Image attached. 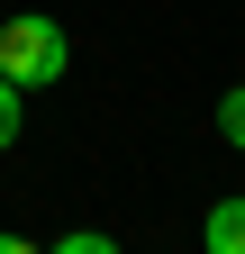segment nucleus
Here are the masks:
<instances>
[{
    "label": "nucleus",
    "instance_id": "5",
    "mask_svg": "<svg viewBox=\"0 0 245 254\" xmlns=\"http://www.w3.org/2000/svg\"><path fill=\"white\" fill-rule=\"evenodd\" d=\"M46 254H118V236H100V227H82V236H64V245H46Z\"/></svg>",
    "mask_w": 245,
    "mask_h": 254
},
{
    "label": "nucleus",
    "instance_id": "1",
    "mask_svg": "<svg viewBox=\"0 0 245 254\" xmlns=\"http://www.w3.org/2000/svg\"><path fill=\"white\" fill-rule=\"evenodd\" d=\"M64 64H73V46H64V27H55L46 9H27V18L0 27V82L46 91V82H64Z\"/></svg>",
    "mask_w": 245,
    "mask_h": 254
},
{
    "label": "nucleus",
    "instance_id": "3",
    "mask_svg": "<svg viewBox=\"0 0 245 254\" xmlns=\"http://www.w3.org/2000/svg\"><path fill=\"white\" fill-rule=\"evenodd\" d=\"M218 136H227V145L245 154V82H236V91H227V100H218Z\"/></svg>",
    "mask_w": 245,
    "mask_h": 254
},
{
    "label": "nucleus",
    "instance_id": "6",
    "mask_svg": "<svg viewBox=\"0 0 245 254\" xmlns=\"http://www.w3.org/2000/svg\"><path fill=\"white\" fill-rule=\"evenodd\" d=\"M0 254H46V245H27V236H0Z\"/></svg>",
    "mask_w": 245,
    "mask_h": 254
},
{
    "label": "nucleus",
    "instance_id": "4",
    "mask_svg": "<svg viewBox=\"0 0 245 254\" xmlns=\"http://www.w3.org/2000/svg\"><path fill=\"white\" fill-rule=\"evenodd\" d=\"M18 100H27V91H18V82H0V154L18 145Z\"/></svg>",
    "mask_w": 245,
    "mask_h": 254
},
{
    "label": "nucleus",
    "instance_id": "2",
    "mask_svg": "<svg viewBox=\"0 0 245 254\" xmlns=\"http://www.w3.org/2000/svg\"><path fill=\"white\" fill-rule=\"evenodd\" d=\"M200 245H209V254H245V190H236V200H218V209L200 218Z\"/></svg>",
    "mask_w": 245,
    "mask_h": 254
}]
</instances>
